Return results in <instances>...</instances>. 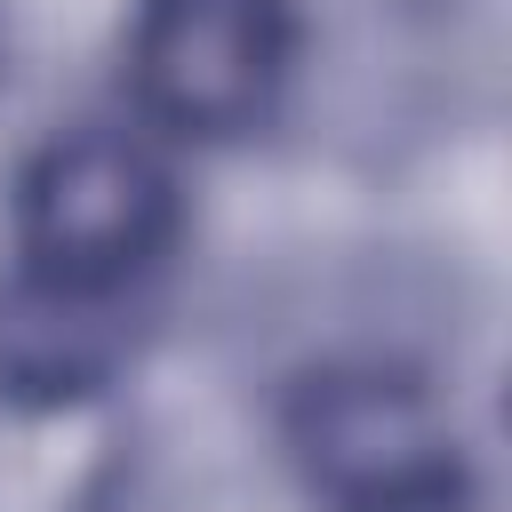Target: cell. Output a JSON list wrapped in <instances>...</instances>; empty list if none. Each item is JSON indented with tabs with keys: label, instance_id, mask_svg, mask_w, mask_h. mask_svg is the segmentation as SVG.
I'll use <instances>...</instances> for the list:
<instances>
[{
	"label": "cell",
	"instance_id": "cell-1",
	"mask_svg": "<svg viewBox=\"0 0 512 512\" xmlns=\"http://www.w3.org/2000/svg\"><path fill=\"white\" fill-rule=\"evenodd\" d=\"M288 456L328 512H456L472 496L448 408L376 360L312 368L288 392Z\"/></svg>",
	"mask_w": 512,
	"mask_h": 512
},
{
	"label": "cell",
	"instance_id": "cell-2",
	"mask_svg": "<svg viewBox=\"0 0 512 512\" xmlns=\"http://www.w3.org/2000/svg\"><path fill=\"white\" fill-rule=\"evenodd\" d=\"M24 272L128 288L176 240V176L136 128H64L16 176Z\"/></svg>",
	"mask_w": 512,
	"mask_h": 512
},
{
	"label": "cell",
	"instance_id": "cell-3",
	"mask_svg": "<svg viewBox=\"0 0 512 512\" xmlns=\"http://www.w3.org/2000/svg\"><path fill=\"white\" fill-rule=\"evenodd\" d=\"M296 64L288 0H136L128 80L176 136H240L272 112Z\"/></svg>",
	"mask_w": 512,
	"mask_h": 512
},
{
	"label": "cell",
	"instance_id": "cell-4",
	"mask_svg": "<svg viewBox=\"0 0 512 512\" xmlns=\"http://www.w3.org/2000/svg\"><path fill=\"white\" fill-rule=\"evenodd\" d=\"M128 288H80L48 272H16L0 288V392L8 400H80L120 376L136 352Z\"/></svg>",
	"mask_w": 512,
	"mask_h": 512
}]
</instances>
